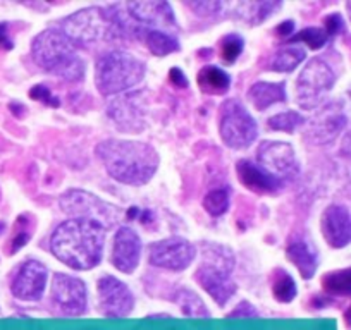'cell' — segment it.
<instances>
[{
	"label": "cell",
	"instance_id": "obj_3",
	"mask_svg": "<svg viewBox=\"0 0 351 330\" xmlns=\"http://www.w3.org/2000/svg\"><path fill=\"white\" fill-rule=\"evenodd\" d=\"M33 60L47 73L64 81H80L84 76V62L74 43L60 29H45L33 38Z\"/></svg>",
	"mask_w": 351,
	"mask_h": 330
},
{
	"label": "cell",
	"instance_id": "obj_23",
	"mask_svg": "<svg viewBox=\"0 0 351 330\" xmlns=\"http://www.w3.org/2000/svg\"><path fill=\"white\" fill-rule=\"evenodd\" d=\"M138 107L134 105V95H128L126 99L116 100L110 105V116L117 123V126L124 131H138L136 124H141L138 119Z\"/></svg>",
	"mask_w": 351,
	"mask_h": 330
},
{
	"label": "cell",
	"instance_id": "obj_35",
	"mask_svg": "<svg viewBox=\"0 0 351 330\" xmlns=\"http://www.w3.org/2000/svg\"><path fill=\"white\" fill-rule=\"evenodd\" d=\"M29 97H32L33 100H36V102H42L43 105L53 107V109H57V107L60 105V102L57 100V97H53V93L50 92L49 86H45V85L33 86V88L29 90Z\"/></svg>",
	"mask_w": 351,
	"mask_h": 330
},
{
	"label": "cell",
	"instance_id": "obj_34",
	"mask_svg": "<svg viewBox=\"0 0 351 330\" xmlns=\"http://www.w3.org/2000/svg\"><path fill=\"white\" fill-rule=\"evenodd\" d=\"M180 301H181V305H183L184 313H190V315H193V316H200V315L208 316V312L205 309L204 303H202L200 298H198L197 294H193V292L181 291Z\"/></svg>",
	"mask_w": 351,
	"mask_h": 330
},
{
	"label": "cell",
	"instance_id": "obj_15",
	"mask_svg": "<svg viewBox=\"0 0 351 330\" xmlns=\"http://www.w3.org/2000/svg\"><path fill=\"white\" fill-rule=\"evenodd\" d=\"M141 239L133 229L121 227L114 236L110 262L123 274H133L140 265Z\"/></svg>",
	"mask_w": 351,
	"mask_h": 330
},
{
	"label": "cell",
	"instance_id": "obj_12",
	"mask_svg": "<svg viewBox=\"0 0 351 330\" xmlns=\"http://www.w3.org/2000/svg\"><path fill=\"white\" fill-rule=\"evenodd\" d=\"M52 299L66 315H81L86 309V285L81 279L59 272L52 279Z\"/></svg>",
	"mask_w": 351,
	"mask_h": 330
},
{
	"label": "cell",
	"instance_id": "obj_5",
	"mask_svg": "<svg viewBox=\"0 0 351 330\" xmlns=\"http://www.w3.org/2000/svg\"><path fill=\"white\" fill-rule=\"evenodd\" d=\"M62 33L74 43V47L92 49L99 43L116 40L121 33V23L104 9L86 8L64 19Z\"/></svg>",
	"mask_w": 351,
	"mask_h": 330
},
{
	"label": "cell",
	"instance_id": "obj_27",
	"mask_svg": "<svg viewBox=\"0 0 351 330\" xmlns=\"http://www.w3.org/2000/svg\"><path fill=\"white\" fill-rule=\"evenodd\" d=\"M239 14L248 25H260L263 23L274 11L281 9V4L274 2H245L239 4Z\"/></svg>",
	"mask_w": 351,
	"mask_h": 330
},
{
	"label": "cell",
	"instance_id": "obj_24",
	"mask_svg": "<svg viewBox=\"0 0 351 330\" xmlns=\"http://www.w3.org/2000/svg\"><path fill=\"white\" fill-rule=\"evenodd\" d=\"M33 229H35V218H33V215L23 214L16 218L12 236L8 242V255L18 253L23 246L28 244L33 236Z\"/></svg>",
	"mask_w": 351,
	"mask_h": 330
},
{
	"label": "cell",
	"instance_id": "obj_29",
	"mask_svg": "<svg viewBox=\"0 0 351 330\" xmlns=\"http://www.w3.org/2000/svg\"><path fill=\"white\" fill-rule=\"evenodd\" d=\"M324 291L334 296H350L351 294V267L343 270L329 272L322 277Z\"/></svg>",
	"mask_w": 351,
	"mask_h": 330
},
{
	"label": "cell",
	"instance_id": "obj_26",
	"mask_svg": "<svg viewBox=\"0 0 351 330\" xmlns=\"http://www.w3.org/2000/svg\"><path fill=\"white\" fill-rule=\"evenodd\" d=\"M145 40H147L148 50L157 57H165L180 50L178 40L172 38L169 33L162 31V29H148Z\"/></svg>",
	"mask_w": 351,
	"mask_h": 330
},
{
	"label": "cell",
	"instance_id": "obj_18",
	"mask_svg": "<svg viewBox=\"0 0 351 330\" xmlns=\"http://www.w3.org/2000/svg\"><path fill=\"white\" fill-rule=\"evenodd\" d=\"M131 18L136 19L141 25L154 26L155 28H176V19L172 9L167 2H130L126 4Z\"/></svg>",
	"mask_w": 351,
	"mask_h": 330
},
{
	"label": "cell",
	"instance_id": "obj_14",
	"mask_svg": "<svg viewBox=\"0 0 351 330\" xmlns=\"http://www.w3.org/2000/svg\"><path fill=\"white\" fill-rule=\"evenodd\" d=\"M47 279H49V272L42 262H25L12 281V294L23 301H38L45 291Z\"/></svg>",
	"mask_w": 351,
	"mask_h": 330
},
{
	"label": "cell",
	"instance_id": "obj_7",
	"mask_svg": "<svg viewBox=\"0 0 351 330\" xmlns=\"http://www.w3.org/2000/svg\"><path fill=\"white\" fill-rule=\"evenodd\" d=\"M219 134L232 150L250 148L258 138V126L239 100H226L219 114Z\"/></svg>",
	"mask_w": 351,
	"mask_h": 330
},
{
	"label": "cell",
	"instance_id": "obj_44",
	"mask_svg": "<svg viewBox=\"0 0 351 330\" xmlns=\"http://www.w3.org/2000/svg\"><path fill=\"white\" fill-rule=\"evenodd\" d=\"M0 196H2V194H0Z\"/></svg>",
	"mask_w": 351,
	"mask_h": 330
},
{
	"label": "cell",
	"instance_id": "obj_43",
	"mask_svg": "<svg viewBox=\"0 0 351 330\" xmlns=\"http://www.w3.org/2000/svg\"><path fill=\"white\" fill-rule=\"evenodd\" d=\"M2 229H4V224H0V232H2Z\"/></svg>",
	"mask_w": 351,
	"mask_h": 330
},
{
	"label": "cell",
	"instance_id": "obj_39",
	"mask_svg": "<svg viewBox=\"0 0 351 330\" xmlns=\"http://www.w3.org/2000/svg\"><path fill=\"white\" fill-rule=\"evenodd\" d=\"M169 79H171L172 85L180 86V88H186L188 86L186 76H184L183 71H181L180 67H172L171 73H169Z\"/></svg>",
	"mask_w": 351,
	"mask_h": 330
},
{
	"label": "cell",
	"instance_id": "obj_28",
	"mask_svg": "<svg viewBox=\"0 0 351 330\" xmlns=\"http://www.w3.org/2000/svg\"><path fill=\"white\" fill-rule=\"evenodd\" d=\"M303 60H305V50L300 49V47H288V49L279 50L272 57L271 67L276 73H291Z\"/></svg>",
	"mask_w": 351,
	"mask_h": 330
},
{
	"label": "cell",
	"instance_id": "obj_38",
	"mask_svg": "<svg viewBox=\"0 0 351 330\" xmlns=\"http://www.w3.org/2000/svg\"><path fill=\"white\" fill-rule=\"evenodd\" d=\"M14 42H12L11 29H9V23H0V50H12Z\"/></svg>",
	"mask_w": 351,
	"mask_h": 330
},
{
	"label": "cell",
	"instance_id": "obj_33",
	"mask_svg": "<svg viewBox=\"0 0 351 330\" xmlns=\"http://www.w3.org/2000/svg\"><path fill=\"white\" fill-rule=\"evenodd\" d=\"M327 38H329V36L324 31V28H305L300 33H296L295 36H291V38H289V43L303 42L312 50H319L326 45Z\"/></svg>",
	"mask_w": 351,
	"mask_h": 330
},
{
	"label": "cell",
	"instance_id": "obj_25",
	"mask_svg": "<svg viewBox=\"0 0 351 330\" xmlns=\"http://www.w3.org/2000/svg\"><path fill=\"white\" fill-rule=\"evenodd\" d=\"M272 294L279 303H291L296 298V284L285 268H274L271 275Z\"/></svg>",
	"mask_w": 351,
	"mask_h": 330
},
{
	"label": "cell",
	"instance_id": "obj_11",
	"mask_svg": "<svg viewBox=\"0 0 351 330\" xmlns=\"http://www.w3.org/2000/svg\"><path fill=\"white\" fill-rule=\"evenodd\" d=\"M197 257V248L183 238H169L150 244L148 260L154 267L165 270H186Z\"/></svg>",
	"mask_w": 351,
	"mask_h": 330
},
{
	"label": "cell",
	"instance_id": "obj_10",
	"mask_svg": "<svg viewBox=\"0 0 351 330\" xmlns=\"http://www.w3.org/2000/svg\"><path fill=\"white\" fill-rule=\"evenodd\" d=\"M256 160L260 167L281 183L295 181L300 174V162L295 148L282 141H262L256 150Z\"/></svg>",
	"mask_w": 351,
	"mask_h": 330
},
{
	"label": "cell",
	"instance_id": "obj_32",
	"mask_svg": "<svg viewBox=\"0 0 351 330\" xmlns=\"http://www.w3.org/2000/svg\"><path fill=\"white\" fill-rule=\"evenodd\" d=\"M204 208L212 217H221L229 210V193L228 190H212L205 194Z\"/></svg>",
	"mask_w": 351,
	"mask_h": 330
},
{
	"label": "cell",
	"instance_id": "obj_16",
	"mask_svg": "<svg viewBox=\"0 0 351 330\" xmlns=\"http://www.w3.org/2000/svg\"><path fill=\"white\" fill-rule=\"evenodd\" d=\"M320 229L327 244L334 250L344 248L351 242V215L341 205H330L324 210Z\"/></svg>",
	"mask_w": 351,
	"mask_h": 330
},
{
	"label": "cell",
	"instance_id": "obj_2",
	"mask_svg": "<svg viewBox=\"0 0 351 330\" xmlns=\"http://www.w3.org/2000/svg\"><path fill=\"white\" fill-rule=\"evenodd\" d=\"M97 157L107 174L126 186H143L150 183L158 169L157 150L143 141L106 140L97 147Z\"/></svg>",
	"mask_w": 351,
	"mask_h": 330
},
{
	"label": "cell",
	"instance_id": "obj_13",
	"mask_svg": "<svg viewBox=\"0 0 351 330\" xmlns=\"http://www.w3.org/2000/svg\"><path fill=\"white\" fill-rule=\"evenodd\" d=\"M99 303L107 316H126L134 306V298L130 288L114 275H106L97 284Z\"/></svg>",
	"mask_w": 351,
	"mask_h": 330
},
{
	"label": "cell",
	"instance_id": "obj_40",
	"mask_svg": "<svg viewBox=\"0 0 351 330\" xmlns=\"http://www.w3.org/2000/svg\"><path fill=\"white\" fill-rule=\"evenodd\" d=\"M293 29H295V23H293V21H285V23H281V25H279L278 28H276L274 33H276V36H278V38L286 40L289 35H291Z\"/></svg>",
	"mask_w": 351,
	"mask_h": 330
},
{
	"label": "cell",
	"instance_id": "obj_42",
	"mask_svg": "<svg viewBox=\"0 0 351 330\" xmlns=\"http://www.w3.org/2000/svg\"><path fill=\"white\" fill-rule=\"evenodd\" d=\"M346 9H348V14H350V19H351V2H348Z\"/></svg>",
	"mask_w": 351,
	"mask_h": 330
},
{
	"label": "cell",
	"instance_id": "obj_22",
	"mask_svg": "<svg viewBox=\"0 0 351 330\" xmlns=\"http://www.w3.org/2000/svg\"><path fill=\"white\" fill-rule=\"evenodd\" d=\"M344 126V117L337 112H326L312 123L310 131L306 136L313 141V143H326V141L332 140L341 127Z\"/></svg>",
	"mask_w": 351,
	"mask_h": 330
},
{
	"label": "cell",
	"instance_id": "obj_36",
	"mask_svg": "<svg viewBox=\"0 0 351 330\" xmlns=\"http://www.w3.org/2000/svg\"><path fill=\"white\" fill-rule=\"evenodd\" d=\"M324 31L327 33V36L339 35L344 31V21L339 14H330L324 19Z\"/></svg>",
	"mask_w": 351,
	"mask_h": 330
},
{
	"label": "cell",
	"instance_id": "obj_30",
	"mask_svg": "<svg viewBox=\"0 0 351 330\" xmlns=\"http://www.w3.org/2000/svg\"><path fill=\"white\" fill-rule=\"evenodd\" d=\"M303 123H305V119H303L298 112H295V110H286V112L278 114V116L271 117V119L267 120L269 129L281 131V133L289 134L295 133Z\"/></svg>",
	"mask_w": 351,
	"mask_h": 330
},
{
	"label": "cell",
	"instance_id": "obj_41",
	"mask_svg": "<svg viewBox=\"0 0 351 330\" xmlns=\"http://www.w3.org/2000/svg\"><path fill=\"white\" fill-rule=\"evenodd\" d=\"M344 320H346V325L351 327V306H350V309L346 312V315H344Z\"/></svg>",
	"mask_w": 351,
	"mask_h": 330
},
{
	"label": "cell",
	"instance_id": "obj_19",
	"mask_svg": "<svg viewBox=\"0 0 351 330\" xmlns=\"http://www.w3.org/2000/svg\"><path fill=\"white\" fill-rule=\"evenodd\" d=\"M286 257L288 260L298 268L303 279H312L313 274L317 272L319 267V257L317 251L313 250V246L306 242L303 238L293 239L286 248Z\"/></svg>",
	"mask_w": 351,
	"mask_h": 330
},
{
	"label": "cell",
	"instance_id": "obj_21",
	"mask_svg": "<svg viewBox=\"0 0 351 330\" xmlns=\"http://www.w3.org/2000/svg\"><path fill=\"white\" fill-rule=\"evenodd\" d=\"M197 83L205 95H226L231 88V76L217 66H205L198 73Z\"/></svg>",
	"mask_w": 351,
	"mask_h": 330
},
{
	"label": "cell",
	"instance_id": "obj_4",
	"mask_svg": "<svg viewBox=\"0 0 351 330\" xmlns=\"http://www.w3.org/2000/svg\"><path fill=\"white\" fill-rule=\"evenodd\" d=\"M147 66L138 57L114 50L99 59L95 67V85L104 97H112L141 83Z\"/></svg>",
	"mask_w": 351,
	"mask_h": 330
},
{
	"label": "cell",
	"instance_id": "obj_6",
	"mask_svg": "<svg viewBox=\"0 0 351 330\" xmlns=\"http://www.w3.org/2000/svg\"><path fill=\"white\" fill-rule=\"evenodd\" d=\"M204 251V264L195 272V281L224 306L234 296L236 284L231 274L234 268V255L226 246L207 244Z\"/></svg>",
	"mask_w": 351,
	"mask_h": 330
},
{
	"label": "cell",
	"instance_id": "obj_37",
	"mask_svg": "<svg viewBox=\"0 0 351 330\" xmlns=\"http://www.w3.org/2000/svg\"><path fill=\"white\" fill-rule=\"evenodd\" d=\"M190 8L197 11L198 16H210L219 12L222 4L221 2H198V4H190Z\"/></svg>",
	"mask_w": 351,
	"mask_h": 330
},
{
	"label": "cell",
	"instance_id": "obj_17",
	"mask_svg": "<svg viewBox=\"0 0 351 330\" xmlns=\"http://www.w3.org/2000/svg\"><path fill=\"white\" fill-rule=\"evenodd\" d=\"M236 176L246 190L256 194H276L282 186L281 181L265 173L260 165L252 160H238Z\"/></svg>",
	"mask_w": 351,
	"mask_h": 330
},
{
	"label": "cell",
	"instance_id": "obj_1",
	"mask_svg": "<svg viewBox=\"0 0 351 330\" xmlns=\"http://www.w3.org/2000/svg\"><path fill=\"white\" fill-rule=\"evenodd\" d=\"M107 229L84 218H69L53 231L52 253L73 270H92L104 257Z\"/></svg>",
	"mask_w": 351,
	"mask_h": 330
},
{
	"label": "cell",
	"instance_id": "obj_31",
	"mask_svg": "<svg viewBox=\"0 0 351 330\" xmlns=\"http://www.w3.org/2000/svg\"><path fill=\"white\" fill-rule=\"evenodd\" d=\"M243 49H245V42H243L241 36L231 33V35L222 36L221 42H219V57L226 64H234L238 57L241 55Z\"/></svg>",
	"mask_w": 351,
	"mask_h": 330
},
{
	"label": "cell",
	"instance_id": "obj_9",
	"mask_svg": "<svg viewBox=\"0 0 351 330\" xmlns=\"http://www.w3.org/2000/svg\"><path fill=\"white\" fill-rule=\"evenodd\" d=\"M332 69L322 59H312L300 73L296 81V102L303 110H315L332 90Z\"/></svg>",
	"mask_w": 351,
	"mask_h": 330
},
{
	"label": "cell",
	"instance_id": "obj_8",
	"mask_svg": "<svg viewBox=\"0 0 351 330\" xmlns=\"http://www.w3.org/2000/svg\"><path fill=\"white\" fill-rule=\"evenodd\" d=\"M60 210L73 218H84L110 229L119 222L121 210L97 194L83 190H69L59 198Z\"/></svg>",
	"mask_w": 351,
	"mask_h": 330
},
{
	"label": "cell",
	"instance_id": "obj_20",
	"mask_svg": "<svg viewBox=\"0 0 351 330\" xmlns=\"http://www.w3.org/2000/svg\"><path fill=\"white\" fill-rule=\"evenodd\" d=\"M248 100L256 110L263 112L276 103L286 102L285 83H269L258 81L248 90Z\"/></svg>",
	"mask_w": 351,
	"mask_h": 330
}]
</instances>
